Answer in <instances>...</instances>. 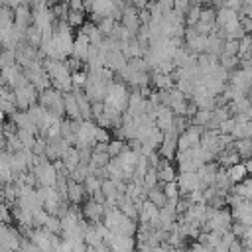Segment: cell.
Segmentation results:
<instances>
[{"instance_id":"cell-5","label":"cell","mask_w":252,"mask_h":252,"mask_svg":"<svg viewBox=\"0 0 252 252\" xmlns=\"http://www.w3.org/2000/svg\"><path fill=\"white\" fill-rule=\"evenodd\" d=\"M65 22L69 24V28H79L85 24V12H77V10H69Z\"/></svg>"},{"instance_id":"cell-2","label":"cell","mask_w":252,"mask_h":252,"mask_svg":"<svg viewBox=\"0 0 252 252\" xmlns=\"http://www.w3.org/2000/svg\"><path fill=\"white\" fill-rule=\"evenodd\" d=\"M122 24H124V28L128 32H136L140 28V12H138V8H134L132 4L124 6V10H122Z\"/></svg>"},{"instance_id":"cell-4","label":"cell","mask_w":252,"mask_h":252,"mask_svg":"<svg viewBox=\"0 0 252 252\" xmlns=\"http://www.w3.org/2000/svg\"><path fill=\"white\" fill-rule=\"evenodd\" d=\"M89 47H91L89 37H87L85 33H79V37H77L75 43H73V53H75L77 57H87V55H89Z\"/></svg>"},{"instance_id":"cell-7","label":"cell","mask_w":252,"mask_h":252,"mask_svg":"<svg viewBox=\"0 0 252 252\" xmlns=\"http://www.w3.org/2000/svg\"><path fill=\"white\" fill-rule=\"evenodd\" d=\"M201 6L199 4H193V6H189V10H187V22H189V26H195L197 22H199V16H201Z\"/></svg>"},{"instance_id":"cell-1","label":"cell","mask_w":252,"mask_h":252,"mask_svg":"<svg viewBox=\"0 0 252 252\" xmlns=\"http://www.w3.org/2000/svg\"><path fill=\"white\" fill-rule=\"evenodd\" d=\"M32 16H33V26L39 28L41 32H49L51 30V24H53V10L47 8V6H33L32 10Z\"/></svg>"},{"instance_id":"cell-3","label":"cell","mask_w":252,"mask_h":252,"mask_svg":"<svg viewBox=\"0 0 252 252\" xmlns=\"http://www.w3.org/2000/svg\"><path fill=\"white\" fill-rule=\"evenodd\" d=\"M33 22V16H32V10L28 4H20L16 10H14V24L22 30H28L30 24Z\"/></svg>"},{"instance_id":"cell-10","label":"cell","mask_w":252,"mask_h":252,"mask_svg":"<svg viewBox=\"0 0 252 252\" xmlns=\"http://www.w3.org/2000/svg\"><path fill=\"white\" fill-rule=\"evenodd\" d=\"M2 4H4V0H0V8H2Z\"/></svg>"},{"instance_id":"cell-6","label":"cell","mask_w":252,"mask_h":252,"mask_svg":"<svg viewBox=\"0 0 252 252\" xmlns=\"http://www.w3.org/2000/svg\"><path fill=\"white\" fill-rule=\"evenodd\" d=\"M246 171H248L246 165H240V163H238V165H232V167L228 169V177H230L232 181H242L244 175H246Z\"/></svg>"},{"instance_id":"cell-9","label":"cell","mask_w":252,"mask_h":252,"mask_svg":"<svg viewBox=\"0 0 252 252\" xmlns=\"http://www.w3.org/2000/svg\"><path fill=\"white\" fill-rule=\"evenodd\" d=\"M240 16H246V18H252V0H244L240 10H238Z\"/></svg>"},{"instance_id":"cell-8","label":"cell","mask_w":252,"mask_h":252,"mask_svg":"<svg viewBox=\"0 0 252 252\" xmlns=\"http://www.w3.org/2000/svg\"><path fill=\"white\" fill-rule=\"evenodd\" d=\"M98 30H100V33H104V35L112 33V30H114V18H112V16H110V18H100Z\"/></svg>"}]
</instances>
